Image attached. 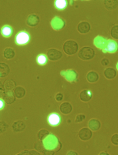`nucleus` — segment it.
<instances>
[{
    "label": "nucleus",
    "mask_w": 118,
    "mask_h": 155,
    "mask_svg": "<svg viewBox=\"0 0 118 155\" xmlns=\"http://www.w3.org/2000/svg\"><path fill=\"white\" fill-rule=\"evenodd\" d=\"M78 137L81 140H89L92 137V131L87 127H83L79 131Z\"/></svg>",
    "instance_id": "nucleus-7"
},
{
    "label": "nucleus",
    "mask_w": 118,
    "mask_h": 155,
    "mask_svg": "<svg viewBox=\"0 0 118 155\" xmlns=\"http://www.w3.org/2000/svg\"><path fill=\"white\" fill-rule=\"evenodd\" d=\"M39 22V18L37 15H31L27 18L26 23L30 26L33 27L38 25Z\"/></svg>",
    "instance_id": "nucleus-14"
},
{
    "label": "nucleus",
    "mask_w": 118,
    "mask_h": 155,
    "mask_svg": "<svg viewBox=\"0 0 118 155\" xmlns=\"http://www.w3.org/2000/svg\"><path fill=\"white\" fill-rule=\"evenodd\" d=\"M10 73L8 65L4 62H0V78L6 77Z\"/></svg>",
    "instance_id": "nucleus-16"
},
{
    "label": "nucleus",
    "mask_w": 118,
    "mask_h": 155,
    "mask_svg": "<svg viewBox=\"0 0 118 155\" xmlns=\"http://www.w3.org/2000/svg\"><path fill=\"white\" fill-rule=\"evenodd\" d=\"M8 127V125L4 121H0V134L4 133Z\"/></svg>",
    "instance_id": "nucleus-29"
},
{
    "label": "nucleus",
    "mask_w": 118,
    "mask_h": 155,
    "mask_svg": "<svg viewBox=\"0 0 118 155\" xmlns=\"http://www.w3.org/2000/svg\"><path fill=\"white\" fill-rule=\"evenodd\" d=\"M63 51L68 55H73L77 52L78 44L74 40H67L63 45Z\"/></svg>",
    "instance_id": "nucleus-2"
},
{
    "label": "nucleus",
    "mask_w": 118,
    "mask_h": 155,
    "mask_svg": "<svg viewBox=\"0 0 118 155\" xmlns=\"http://www.w3.org/2000/svg\"><path fill=\"white\" fill-rule=\"evenodd\" d=\"M67 155H78L76 151L74 150H70L67 153Z\"/></svg>",
    "instance_id": "nucleus-37"
},
{
    "label": "nucleus",
    "mask_w": 118,
    "mask_h": 155,
    "mask_svg": "<svg viewBox=\"0 0 118 155\" xmlns=\"http://www.w3.org/2000/svg\"><path fill=\"white\" fill-rule=\"evenodd\" d=\"M54 6L57 9L63 10L67 6V2L66 0H56L54 2Z\"/></svg>",
    "instance_id": "nucleus-22"
},
{
    "label": "nucleus",
    "mask_w": 118,
    "mask_h": 155,
    "mask_svg": "<svg viewBox=\"0 0 118 155\" xmlns=\"http://www.w3.org/2000/svg\"><path fill=\"white\" fill-rule=\"evenodd\" d=\"M15 97L18 99L23 98L26 94V91L22 86H18L15 87L14 91Z\"/></svg>",
    "instance_id": "nucleus-18"
},
{
    "label": "nucleus",
    "mask_w": 118,
    "mask_h": 155,
    "mask_svg": "<svg viewBox=\"0 0 118 155\" xmlns=\"http://www.w3.org/2000/svg\"><path fill=\"white\" fill-rule=\"evenodd\" d=\"M46 150H54L57 152L61 150L62 144L56 136L51 134L43 141Z\"/></svg>",
    "instance_id": "nucleus-1"
},
{
    "label": "nucleus",
    "mask_w": 118,
    "mask_h": 155,
    "mask_svg": "<svg viewBox=\"0 0 118 155\" xmlns=\"http://www.w3.org/2000/svg\"><path fill=\"white\" fill-rule=\"evenodd\" d=\"M28 155H41L39 152L35 150H28Z\"/></svg>",
    "instance_id": "nucleus-32"
},
{
    "label": "nucleus",
    "mask_w": 118,
    "mask_h": 155,
    "mask_svg": "<svg viewBox=\"0 0 118 155\" xmlns=\"http://www.w3.org/2000/svg\"><path fill=\"white\" fill-rule=\"evenodd\" d=\"M118 45L114 40H109L107 41L106 44V50L110 53H114L117 51Z\"/></svg>",
    "instance_id": "nucleus-15"
},
{
    "label": "nucleus",
    "mask_w": 118,
    "mask_h": 155,
    "mask_svg": "<svg viewBox=\"0 0 118 155\" xmlns=\"http://www.w3.org/2000/svg\"><path fill=\"white\" fill-rule=\"evenodd\" d=\"M15 97L12 91H4L2 99L7 104H11L15 101Z\"/></svg>",
    "instance_id": "nucleus-8"
},
{
    "label": "nucleus",
    "mask_w": 118,
    "mask_h": 155,
    "mask_svg": "<svg viewBox=\"0 0 118 155\" xmlns=\"http://www.w3.org/2000/svg\"><path fill=\"white\" fill-rule=\"evenodd\" d=\"M25 127L26 125L22 120H17L15 121L12 125V129L15 133L22 132L25 130Z\"/></svg>",
    "instance_id": "nucleus-9"
},
{
    "label": "nucleus",
    "mask_w": 118,
    "mask_h": 155,
    "mask_svg": "<svg viewBox=\"0 0 118 155\" xmlns=\"http://www.w3.org/2000/svg\"><path fill=\"white\" fill-rule=\"evenodd\" d=\"M109 61L107 59H103L101 61V63L103 66H107L109 63Z\"/></svg>",
    "instance_id": "nucleus-36"
},
{
    "label": "nucleus",
    "mask_w": 118,
    "mask_h": 155,
    "mask_svg": "<svg viewBox=\"0 0 118 155\" xmlns=\"http://www.w3.org/2000/svg\"><path fill=\"white\" fill-rule=\"evenodd\" d=\"M112 143L115 145H118V134H115L112 136L111 138Z\"/></svg>",
    "instance_id": "nucleus-31"
},
{
    "label": "nucleus",
    "mask_w": 118,
    "mask_h": 155,
    "mask_svg": "<svg viewBox=\"0 0 118 155\" xmlns=\"http://www.w3.org/2000/svg\"><path fill=\"white\" fill-rule=\"evenodd\" d=\"M34 147L35 150H37L39 153H43L45 150L44 147L43 141L39 140L37 141L34 144Z\"/></svg>",
    "instance_id": "nucleus-25"
},
{
    "label": "nucleus",
    "mask_w": 118,
    "mask_h": 155,
    "mask_svg": "<svg viewBox=\"0 0 118 155\" xmlns=\"http://www.w3.org/2000/svg\"><path fill=\"white\" fill-rule=\"evenodd\" d=\"M15 55V51L11 48H7L3 51V56L7 59H11Z\"/></svg>",
    "instance_id": "nucleus-21"
},
{
    "label": "nucleus",
    "mask_w": 118,
    "mask_h": 155,
    "mask_svg": "<svg viewBox=\"0 0 118 155\" xmlns=\"http://www.w3.org/2000/svg\"><path fill=\"white\" fill-rule=\"evenodd\" d=\"M101 126V122L97 119H91L88 122V127L91 131H98L100 129Z\"/></svg>",
    "instance_id": "nucleus-11"
},
{
    "label": "nucleus",
    "mask_w": 118,
    "mask_h": 155,
    "mask_svg": "<svg viewBox=\"0 0 118 155\" xmlns=\"http://www.w3.org/2000/svg\"><path fill=\"white\" fill-rule=\"evenodd\" d=\"M110 34L113 38L118 39V25H114L112 28Z\"/></svg>",
    "instance_id": "nucleus-28"
},
{
    "label": "nucleus",
    "mask_w": 118,
    "mask_h": 155,
    "mask_svg": "<svg viewBox=\"0 0 118 155\" xmlns=\"http://www.w3.org/2000/svg\"><path fill=\"white\" fill-rule=\"evenodd\" d=\"M30 40V36L25 31L18 32L15 37V43L19 45H24L29 43Z\"/></svg>",
    "instance_id": "nucleus-4"
},
{
    "label": "nucleus",
    "mask_w": 118,
    "mask_h": 155,
    "mask_svg": "<svg viewBox=\"0 0 118 155\" xmlns=\"http://www.w3.org/2000/svg\"><path fill=\"white\" fill-rule=\"evenodd\" d=\"M2 34L4 37L8 38L11 36L13 33V29L9 25H4L1 30Z\"/></svg>",
    "instance_id": "nucleus-23"
},
{
    "label": "nucleus",
    "mask_w": 118,
    "mask_h": 155,
    "mask_svg": "<svg viewBox=\"0 0 118 155\" xmlns=\"http://www.w3.org/2000/svg\"><path fill=\"white\" fill-rule=\"evenodd\" d=\"M4 91V88H3V84L0 81V92Z\"/></svg>",
    "instance_id": "nucleus-39"
},
{
    "label": "nucleus",
    "mask_w": 118,
    "mask_h": 155,
    "mask_svg": "<svg viewBox=\"0 0 118 155\" xmlns=\"http://www.w3.org/2000/svg\"><path fill=\"white\" fill-rule=\"evenodd\" d=\"M50 134V132L48 130L44 129H41L38 133V139L39 140L43 141Z\"/></svg>",
    "instance_id": "nucleus-26"
},
{
    "label": "nucleus",
    "mask_w": 118,
    "mask_h": 155,
    "mask_svg": "<svg viewBox=\"0 0 118 155\" xmlns=\"http://www.w3.org/2000/svg\"><path fill=\"white\" fill-rule=\"evenodd\" d=\"M2 32H1V29H0V35H1V34Z\"/></svg>",
    "instance_id": "nucleus-41"
},
{
    "label": "nucleus",
    "mask_w": 118,
    "mask_h": 155,
    "mask_svg": "<svg viewBox=\"0 0 118 155\" xmlns=\"http://www.w3.org/2000/svg\"><path fill=\"white\" fill-rule=\"evenodd\" d=\"M90 30V25L88 22H81L77 26V30L81 34H86L89 32Z\"/></svg>",
    "instance_id": "nucleus-10"
},
{
    "label": "nucleus",
    "mask_w": 118,
    "mask_h": 155,
    "mask_svg": "<svg viewBox=\"0 0 118 155\" xmlns=\"http://www.w3.org/2000/svg\"><path fill=\"white\" fill-rule=\"evenodd\" d=\"M63 98V96L61 93H58V94H56V97H55L56 101H58V102L62 101Z\"/></svg>",
    "instance_id": "nucleus-34"
},
{
    "label": "nucleus",
    "mask_w": 118,
    "mask_h": 155,
    "mask_svg": "<svg viewBox=\"0 0 118 155\" xmlns=\"http://www.w3.org/2000/svg\"><path fill=\"white\" fill-rule=\"evenodd\" d=\"M95 55V51L90 47H84L80 50L78 54L81 59L85 61L92 59Z\"/></svg>",
    "instance_id": "nucleus-3"
},
{
    "label": "nucleus",
    "mask_w": 118,
    "mask_h": 155,
    "mask_svg": "<svg viewBox=\"0 0 118 155\" xmlns=\"http://www.w3.org/2000/svg\"><path fill=\"white\" fill-rule=\"evenodd\" d=\"M117 69L118 70V65H117Z\"/></svg>",
    "instance_id": "nucleus-42"
},
{
    "label": "nucleus",
    "mask_w": 118,
    "mask_h": 155,
    "mask_svg": "<svg viewBox=\"0 0 118 155\" xmlns=\"http://www.w3.org/2000/svg\"><path fill=\"white\" fill-rule=\"evenodd\" d=\"M92 97V92L89 90H84L80 94V99L83 102H87L90 101Z\"/></svg>",
    "instance_id": "nucleus-13"
},
{
    "label": "nucleus",
    "mask_w": 118,
    "mask_h": 155,
    "mask_svg": "<svg viewBox=\"0 0 118 155\" xmlns=\"http://www.w3.org/2000/svg\"><path fill=\"white\" fill-rule=\"evenodd\" d=\"M3 88L5 91H12L15 89L16 86V84L12 79L7 80L4 81L3 84Z\"/></svg>",
    "instance_id": "nucleus-17"
},
{
    "label": "nucleus",
    "mask_w": 118,
    "mask_h": 155,
    "mask_svg": "<svg viewBox=\"0 0 118 155\" xmlns=\"http://www.w3.org/2000/svg\"><path fill=\"white\" fill-rule=\"evenodd\" d=\"M47 120L50 126L52 127H57L61 123V116L57 113H52L48 115Z\"/></svg>",
    "instance_id": "nucleus-5"
},
{
    "label": "nucleus",
    "mask_w": 118,
    "mask_h": 155,
    "mask_svg": "<svg viewBox=\"0 0 118 155\" xmlns=\"http://www.w3.org/2000/svg\"><path fill=\"white\" fill-rule=\"evenodd\" d=\"M5 107V102L1 98H0V110H3Z\"/></svg>",
    "instance_id": "nucleus-35"
},
{
    "label": "nucleus",
    "mask_w": 118,
    "mask_h": 155,
    "mask_svg": "<svg viewBox=\"0 0 118 155\" xmlns=\"http://www.w3.org/2000/svg\"><path fill=\"white\" fill-rule=\"evenodd\" d=\"M86 78H87V81L89 82H96L99 79V75L96 72L90 71L87 74Z\"/></svg>",
    "instance_id": "nucleus-20"
},
{
    "label": "nucleus",
    "mask_w": 118,
    "mask_h": 155,
    "mask_svg": "<svg viewBox=\"0 0 118 155\" xmlns=\"http://www.w3.org/2000/svg\"><path fill=\"white\" fill-rule=\"evenodd\" d=\"M104 2L105 6L108 9H114L117 8L118 6V2L117 1H105Z\"/></svg>",
    "instance_id": "nucleus-24"
},
{
    "label": "nucleus",
    "mask_w": 118,
    "mask_h": 155,
    "mask_svg": "<svg viewBox=\"0 0 118 155\" xmlns=\"http://www.w3.org/2000/svg\"><path fill=\"white\" fill-rule=\"evenodd\" d=\"M38 64L40 65H44L48 61V57L45 54H40L38 55L37 58Z\"/></svg>",
    "instance_id": "nucleus-27"
},
{
    "label": "nucleus",
    "mask_w": 118,
    "mask_h": 155,
    "mask_svg": "<svg viewBox=\"0 0 118 155\" xmlns=\"http://www.w3.org/2000/svg\"><path fill=\"white\" fill-rule=\"evenodd\" d=\"M104 74L107 79L111 80L116 77L117 72L113 68H108L105 70Z\"/></svg>",
    "instance_id": "nucleus-19"
},
{
    "label": "nucleus",
    "mask_w": 118,
    "mask_h": 155,
    "mask_svg": "<svg viewBox=\"0 0 118 155\" xmlns=\"http://www.w3.org/2000/svg\"><path fill=\"white\" fill-rule=\"evenodd\" d=\"M85 119V116L84 114H77L76 117L75 121L76 123H80V122H82L83 121H84Z\"/></svg>",
    "instance_id": "nucleus-30"
},
{
    "label": "nucleus",
    "mask_w": 118,
    "mask_h": 155,
    "mask_svg": "<svg viewBox=\"0 0 118 155\" xmlns=\"http://www.w3.org/2000/svg\"><path fill=\"white\" fill-rule=\"evenodd\" d=\"M62 53L55 48H51L48 50L47 53V56L48 59L52 61L58 60L62 57Z\"/></svg>",
    "instance_id": "nucleus-6"
},
{
    "label": "nucleus",
    "mask_w": 118,
    "mask_h": 155,
    "mask_svg": "<svg viewBox=\"0 0 118 155\" xmlns=\"http://www.w3.org/2000/svg\"><path fill=\"white\" fill-rule=\"evenodd\" d=\"M73 110V107L71 104L68 102H64L60 106V110L64 114L71 113Z\"/></svg>",
    "instance_id": "nucleus-12"
},
{
    "label": "nucleus",
    "mask_w": 118,
    "mask_h": 155,
    "mask_svg": "<svg viewBox=\"0 0 118 155\" xmlns=\"http://www.w3.org/2000/svg\"><path fill=\"white\" fill-rule=\"evenodd\" d=\"M43 153L44 155H54L55 152L54 150L45 149Z\"/></svg>",
    "instance_id": "nucleus-33"
},
{
    "label": "nucleus",
    "mask_w": 118,
    "mask_h": 155,
    "mask_svg": "<svg viewBox=\"0 0 118 155\" xmlns=\"http://www.w3.org/2000/svg\"><path fill=\"white\" fill-rule=\"evenodd\" d=\"M28 150H24L16 155H28Z\"/></svg>",
    "instance_id": "nucleus-38"
},
{
    "label": "nucleus",
    "mask_w": 118,
    "mask_h": 155,
    "mask_svg": "<svg viewBox=\"0 0 118 155\" xmlns=\"http://www.w3.org/2000/svg\"><path fill=\"white\" fill-rule=\"evenodd\" d=\"M98 155H110L109 153H107L106 151H103V152H100Z\"/></svg>",
    "instance_id": "nucleus-40"
}]
</instances>
